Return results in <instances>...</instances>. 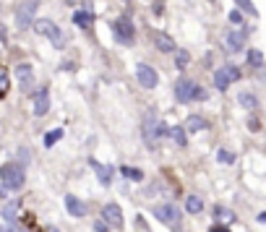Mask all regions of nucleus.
<instances>
[{"label":"nucleus","mask_w":266,"mask_h":232,"mask_svg":"<svg viewBox=\"0 0 266 232\" xmlns=\"http://www.w3.org/2000/svg\"><path fill=\"white\" fill-rule=\"evenodd\" d=\"M211 232H230L227 227H211Z\"/></svg>","instance_id":"nucleus-35"},{"label":"nucleus","mask_w":266,"mask_h":232,"mask_svg":"<svg viewBox=\"0 0 266 232\" xmlns=\"http://www.w3.org/2000/svg\"><path fill=\"white\" fill-rule=\"evenodd\" d=\"M172 141L177 144V146H185V131L183 128H170V133H167Z\"/></svg>","instance_id":"nucleus-25"},{"label":"nucleus","mask_w":266,"mask_h":232,"mask_svg":"<svg viewBox=\"0 0 266 232\" xmlns=\"http://www.w3.org/2000/svg\"><path fill=\"white\" fill-rule=\"evenodd\" d=\"M65 206H68V214L76 217V219H81V217L86 214V206H84L76 196H65Z\"/></svg>","instance_id":"nucleus-15"},{"label":"nucleus","mask_w":266,"mask_h":232,"mask_svg":"<svg viewBox=\"0 0 266 232\" xmlns=\"http://www.w3.org/2000/svg\"><path fill=\"white\" fill-rule=\"evenodd\" d=\"M243 47H246V32H230L227 34V50L230 53H240Z\"/></svg>","instance_id":"nucleus-13"},{"label":"nucleus","mask_w":266,"mask_h":232,"mask_svg":"<svg viewBox=\"0 0 266 232\" xmlns=\"http://www.w3.org/2000/svg\"><path fill=\"white\" fill-rule=\"evenodd\" d=\"M92 167L97 170V177H99L102 185H110V183H113V167H110V165H99L97 159H92Z\"/></svg>","instance_id":"nucleus-16"},{"label":"nucleus","mask_w":266,"mask_h":232,"mask_svg":"<svg viewBox=\"0 0 266 232\" xmlns=\"http://www.w3.org/2000/svg\"><path fill=\"white\" fill-rule=\"evenodd\" d=\"M217 159L222 162V165H232V162H235V157H232L227 149H219V151H217Z\"/></svg>","instance_id":"nucleus-28"},{"label":"nucleus","mask_w":266,"mask_h":232,"mask_svg":"<svg viewBox=\"0 0 266 232\" xmlns=\"http://www.w3.org/2000/svg\"><path fill=\"white\" fill-rule=\"evenodd\" d=\"M18 206H21L18 201H8V203H6L3 217H6V222H8V224H13V222L18 219Z\"/></svg>","instance_id":"nucleus-19"},{"label":"nucleus","mask_w":266,"mask_h":232,"mask_svg":"<svg viewBox=\"0 0 266 232\" xmlns=\"http://www.w3.org/2000/svg\"><path fill=\"white\" fill-rule=\"evenodd\" d=\"M175 53H177V55H175V65H177V68H180V71H183V68L188 65V60H191V55H188L185 50H175Z\"/></svg>","instance_id":"nucleus-27"},{"label":"nucleus","mask_w":266,"mask_h":232,"mask_svg":"<svg viewBox=\"0 0 266 232\" xmlns=\"http://www.w3.org/2000/svg\"><path fill=\"white\" fill-rule=\"evenodd\" d=\"M214 214H217V219H227V222H232V219H235L230 209H222V206H217V209H214Z\"/></svg>","instance_id":"nucleus-29"},{"label":"nucleus","mask_w":266,"mask_h":232,"mask_svg":"<svg viewBox=\"0 0 266 232\" xmlns=\"http://www.w3.org/2000/svg\"><path fill=\"white\" fill-rule=\"evenodd\" d=\"M0 42H8V32H6V27H0Z\"/></svg>","instance_id":"nucleus-34"},{"label":"nucleus","mask_w":266,"mask_h":232,"mask_svg":"<svg viewBox=\"0 0 266 232\" xmlns=\"http://www.w3.org/2000/svg\"><path fill=\"white\" fill-rule=\"evenodd\" d=\"M73 21H76L81 29H92L94 27V13L92 11H76L73 13Z\"/></svg>","instance_id":"nucleus-18"},{"label":"nucleus","mask_w":266,"mask_h":232,"mask_svg":"<svg viewBox=\"0 0 266 232\" xmlns=\"http://www.w3.org/2000/svg\"><path fill=\"white\" fill-rule=\"evenodd\" d=\"M235 3H237L243 11H248V13H256V8H253V3H251V0H235Z\"/></svg>","instance_id":"nucleus-30"},{"label":"nucleus","mask_w":266,"mask_h":232,"mask_svg":"<svg viewBox=\"0 0 266 232\" xmlns=\"http://www.w3.org/2000/svg\"><path fill=\"white\" fill-rule=\"evenodd\" d=\"M8 89H11V76L3 65H0V99H3L8 94Z\"/></svg>","instance_id":"nucleus-22"},{"label":"nucleus","mask_w":266,"mask_h":232,"mask_svg":"<svg viewBox=\"0 0 266 232\" xmlns=\"http://www.w3.org/2000/svg\"><path fill=\"white\" fill-rule=\"evenodd\" d=\"M32 27H34V32H37L39 37H47V39L52 42L55 50H63V47H65V37H63V32L58 29L55 21H50V18H39V21H34Z\"/></svg>","instance_id":"nucleus-2"},{"label":"nucleus","mask_w":266,"mask_h":232,"mask_svg":"<svg viewBox=\"0 0 266 232\" xmlns=\"http://www.w3.org/2000/svg\"><path fill=\"white\" fill-rule=\"evenodd\" d=\"M39 8V0H21L16 8V27L18 29H29L34 24V16Z\"/></svg>","instance_id":"nucleus-4"},{"label":"nucleus","mask_w":266,"mask_h":232,"mask_svg":"<svg viewBox=\"0 0 266 232\" xmlns=\"http://www.w3.org/2000/svg\"><path fill=\"white\" fill-rule=\"evenodd\" d=\"M0 232H11V229H8V227H3V224H0Z\"/></svg>","instance_id":"nucleus-37"},{"label":"nucleus","mask_w":266,"mask_h":232,"mask_svg":"<svg viewBox=\"0 0 266 232\" xmlns=\"http://www.w3.org/2000/svg\"><path fill=\"white\" fill-rule=\"evenodd\" d=\"M63 138V128H52V131H47V136H44V146L47 149H52L58 141Z\"/></svg>","instance_id":"nucleus-21"},{"label":"nucleus","mask_w":266,"mask_h":232,"mask_svg":"<svg viewBox=\"0 0 266 232\" xmlns=\"http://www.w3.org/2000/svg\"><path fill=\"white\" fill-rule=\"evenodd\" d=\"M248 63L253 65V68H263V53L261 50H248Z\"/></svg>","instance_id":"nucleus-24"},{"label":"nucleus","mask_w":266,"mask_h":232,"mask_svg":"<svg viewBox=\"0 0 266 232\" xmlns=\"http://www.w3.org/2000/svg\"><path fill=\"white\" fill-rule=\"evenodd\" d=\"M141 131H144V141H146L149 149L157 146V138H159V136H167V133H170V128H167L165 123H159V118H157V112H154V110H146Z\"/></svg>","instance_id":"nucleus-1"},{"label":"nucleus","mask_w":266,"mask_h":232,"mask_svg":"<svg viewBox=\"0 0 266 232\" xmlns=\"http://www.w3.org/2000/svg\"><path fill=\"white\" fill-rule=\"evenodd\" d=\"M136 79H139V84H141L144 89H154V86L159 84V76H157V71H154L151 65H144V63L136 68Z\"/></svg>","instance_id":"nucleus-9"},{"label":"nucleus","mask_w":266,"mask_h":232,"mask_svg":"<svg viewBox=\"0 0 266 232\" xmlns=\"http://www.w3.org/2000/svg\"><path fill=\"white\" fill-rule=\"evenodd\" d=\"M102 219H104L110 227L123 229V212H120V206H118V203H107V206L102 209Z\"/></svg>","instance_id":"nucleus-11"},{"label":"nucleus","mask_w":266,"mask_h":232,"mask_svg":"<svg viewBox=\"0 0 266 232\" xmlns=\"http://www.w3.org/2000/svg\"><path fill=\"white\" fill-rule=\"evenodd\" d=\"M113 29H115V37L123 44H133V39H136V32H133V24H130L128 16H120L115 24H113Z\"/></svg>","instance_id":"nucleus-7"},{"label":"nucleus","mask_w":266,"mask_h":232,"mask_svg":"<svg viewBox=\"0 0 266 232\" xmlns=\"http://www.w3.org/2000/svg\"><path fill=\"white\" fill-rule=\"evenodd\" d=\"M230 21H232V24H243V13L240 11H232L230 13Z\"/></svg>","instance_id":"nucleus-33"},{"label":"nucleus","mask_w":266,"mask_h":232,"mask_svg":"<svg viewBox=\"0 0 266 232\" xmlns=\"http://www.w3.org/2000/svg\"><path fill=\"white\" fill-rule=\"evenodd\" d=\"M94 229H97V232H110V224H107L104 219H99V222H94Z\"/></svg>","instance_id":"nucleus-31"},{"label":"nucleus","mask_w":266,"mask_h":232,"mask_svg":"<svg viewBox=\"0 0 266 232\" xmlns=\"http://www.w3.org/2000/svg\"><path fill=\"white\" fill-rule=\"evenodd\" d=\"M193 99H198V102H204V99H206V91H204L201 86H196V94H193Z\"/></svg>","instance_id":"nucleus-32"},{"label":"nucleus","mask_w":266,"mask_h":232,"mask_svg":"<svg viewBox=\"0 0 266 232\" xmlns=\"http://www.w3.org/2000/svg\"><path fill=\"white\" fill-rule=\"evenodd\" d=\"M154 44H157V50H162V53H175L177 47H175V39L170 37V34H165V32H157L154 34Z\"/></svg>","instance_id":"nucleus-14"},{"label":"nucleus","mask_w":266,"mask_h":232,"mask_svg":"<svg viewBox=\"0 0 266 232\" xmlns=\"http://www.w3.org/2000/svg\"><path fill=\"white\" fill-rule=\"evenodd\" d=\"M50 232H60V229H58V227H50Z\"/></svg>","instance_id":"nucleus-38"},{"label":"nucleus","mask_w":266,"mask_h":232,"mask_svg":"<svg viewBox=\"0 0 266 232\" xmlns=\"http://www.w3.org/2000/svg\"><path fill=\"white\" fill-rule=\"evenodd\" d=\"M258 222H263V224H266V212H263V214H258Z\"/></svg>","instance_id":"nucleus-36"},{"label":"nucleus","mask_w":266,"mask_h":232,"mask_svg":"<svg viewBox=\"0 0 266 232\" xmlns=\"http://www.w3.org/2000/svg\"><path fill=\"white\" fill-rule=\"evenodd\" d=\"M16 73H18V86L24 94H32V89H34V68L29 63H21L16 68Z\"/></svg>","instance_id":"nucleus-8"},{"label":"nucleus","mask_w":266,"mask_h":232,"mask_svg":"<svg viewBox=\"0 0 266 232\" xmlns=\"http://www.w3.org/2000/svg\"><path fill=\"white\" fill-rule=\"evenodd\" d=\"M240 79V71L235 65H225V68H219V71L214 73V86L219 89V91H227V86L232 84V81H237Z\"/></svg>","instance_id":"nucleus-6"},{"label":"nucleus","mask_w":266,"mask_h":232,"mask_svg":"<svg viewBox=\"0 0 266 232\" xmlns=\"http://www.w3.org/2000/svg\"><path fill=\"white\" fill-rule=\"evenodd\" d=\"M47 112H50V94H47V89H39V94L34 97V115L42 118Z\"/></svg>","instance_id":"nucleus-12"},{"label":"nucleus","mask_w":266,"mask_h":232,"mask_svg":"<svg viewBox=\"0 0 266 232\" xmlns=\"http://www.w3.org/2000/svg\"><path fill=\"white\" fill-rule=\"evenodd\" d=\"M237 102L246 107V110H256V107H258V99L251 94V91H240V94H237Z\"/></svg>","instance_id":"nucleus-20"},{"label":"nucleus","mask_w":266,"mask_h":232,"mask_svg":"<svg viewBox=\"0 0 266 232\" xmlns=\"http://www.w3.org/2000/svg\"><path fill=\"white\" fill-rule=\"evenodd\" d=\"M0 180H3V188L8 191H18L21 185H24V167L18 165V162H6L3 167H0Z\"/></svg>","instance_id":"nucleus-3"},{"label":"nucleus","mask_w":266,"mask_h":232,"mask_svg":"<svg viewBox=\"0 0 266 232\" xmlns=\"http://www.w3.org/2000/svg\"><path fill=\"white\" fill-rule=\"evenodd\" d=\"M120 172H123L128 180H136V183H139V180H144V172H141V170H136V167H123Z\"/></svg>","instance_id":"nucleus-26"},{"label":"nucleus","mask_w":266,"mask_h":232,"mask_svg":"<svg viewBox=\"0 0 266 232\" xmlns=\"http://www.w3.org/2000/svg\"><path fill=\"white\" fill-rule=\"evenodd\" d=\"M154 217H157L162 224L172 227V229H180L183 214H180V209L172 206V203H159V206H154Z\"/></svg>","instance_id":"nucleus-5"},{"label":"nucleus","mask_w":266,"mask_h":232,"mask_svg":"<svg viewBox=\"0 0 266 232\" xmlns=\"http://www.w3.org/2000/svg\"><path fill=\"white\" fill-rule=\"evenodd\" d=\"M185 133H198V131H206V120L201 118V115H191V118L185 120Z\"/></svg>","instance_id":"nucleus-17"},{"label":"nucleus","mask_w":266,"mask_h":232,"mask_svg":"<svg viewBox=\"0 0 266 232\" xmlns=\"http://www.w3.org/2000/svg\"><path fill=\"white\" fill-rule=\"evenodd\" d=\"M185 209H188L191 214H198V212L204 209V201L198 198V196H188V198H185Z\"/></svg>","instance_id":"nucleus-23"},{"label":"nucleus","mask_w":266,"mask_h":232,"mask_svg":"<svg viewBox=\"0 0 266 232\" xmlns=\"http://www.w3.org/2000/svg\"><path fill=\"white\" fill-rule=\"evenodd\" d=\"M193 94H196V84L191 79H177V84H175V99L177 102H193Z\"/></svg>","instance_id":"nucleus-10"}]
</instances>
